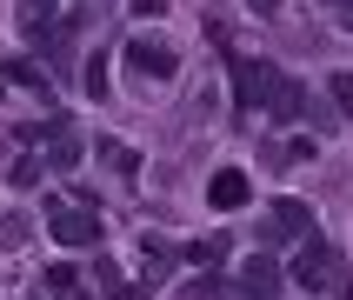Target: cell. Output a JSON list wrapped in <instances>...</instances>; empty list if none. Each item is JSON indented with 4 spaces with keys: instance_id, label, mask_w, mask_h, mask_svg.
<instances>
[{
    "instance_id": "obj_1",
    "label": "cell",
    "mask_w": 353,
    "mask_h": 300,
    "mask_svg": "<svg viewBox=\"0 0 353 300\" xmlns=\"http://www.w3.org/2000/svg\"><path fill=\"white\" fill-rule=\"evenodd\" d=\"M334 274H340V254H334V240L307 234V240H300V260H294V280L307 287V294H320V287H327Z\"/></svg>"
},
{
    "instance_id": "obj_2",
    "label": "cell",
    "mask_w": 353,
    "mask_h": 300,
    "mask_svg": "<svg viewBox=\"0 0 353 300\" xmlns=\"http://www.w3.org/2000/svg\"><path fill=\"white\" fill-rule=\"evenodd\" d=\"M127 67H134L140 80H174L180 74V54L167 47V40H147V34H140V40H127Z\"/></svg>"
},
{
    "instance_id": "obj_3",
    "label": "cell",
    "mask_w": 353,
    "mask_h": 300,
    "mask_svg": "<svg viewBox=\"0 0 353 300\" xmlns=\"http://www.w3.org/2000/svg\"><path fill=\"white\" fill-rule=\"evenodd\" d=\"M260 107H267L274 120H300V114H307V87H300V80H287V74L274 67V80H267V100H260Z\"/></svg>"
},
{
    "instance_id": "obj_4",
    "label": "cell",
    "mask_w": 353,
    "mask_h": 300,
    "mask_svg": "<svg viewBox=\"0 0 353 300\" xmlns=\"http://www.w3.org/2000/svg\"><path fill=\"white\" fill-rule=\"evenodd\" d=\"M54 240H67V247H94V240H100V220L80 214V207H54Z\"/></svg>"
},
{
    "instance_id": "obj_5",
    "label": "cell",
    "mask_w": 353,
    "mask_h": 300,
    "mask_svg": "<svg viewBox=\"0 0 353 300\" xmlns=\"http://www.w3.org/2000/svg\"><path fill=\"white\" fill-rule=\"evenodd\" d=\"M267 80H274L267 60H234V94H240V107H260V100H267Z\"/></svg>"
},
{
    "instance_id": "obj_6",
    "label": "cell",
    "mask_w": 353,
    "mask_h": 300,
    "mask_svg": "<svg viewBox=\"0 0 353 300\" xmlns=\"http://www.w3.org/2000/svg\"><path fill=\"white\" fill-rule=\"evenodd\" d=\"M207 200H214L220 214H234V207H247V200H254V187H247V174H240V167H220L214 187H207Z\"/></svg>"
},
{
    "instance_id": "obj_7",
    "label": "cell",
    "mask_w": 353,
    "mask_h": 300,
    "mask_svg": "<svg viewBox=\"0 0 353 300\" xmlns=\"http://www.w3.org/2000/svg\"><path fill=\"white\" fill-rule=\"evenodd\" d=\"M267 234H274V240H307V234H314V214H307L300 200H280L274 214H267Z\"/></svg>"
},
{
    "instance_id": "obj_8",
    "label": "cell",
    "mask_w": 353,
    "mask_h": 300,
    "mask_svg": "<svg viewBox=\"0 0 353 300\" xmlns=\"http://www.w3.org/2000/svg\"><path fill=\"white\" fill-rule=\"evenodd\" d=\"M274 287H280V267H274V260H267V254H260V260H247V267H240V294L267 300V294H274Z\"/></svg>"
},
{
    "instance_id": "obj_9",
    "label": "cell",
    "mask_w": 353,
    "mask_h": 300,
    "mask_svg": "<svg viewBox=\"0 0 353 300\" xmlns=\"http://www.w3.org/2000/svg\"><path fill=\"white\" fill-rule=\"evenodd\" d=\"M47 20H54V7H47V0H20V27H27V34H47Z\"/></svg>"
},
{
    "instance_id": "obj_10",
    "label": "cell",
    "mask_w": 353,
    "mask_h": 300,
    "mask_svg": "<svg viewBox=\"0 0 353 300\" xmlns=\"http://www.w3.org/2000/svg\"><path fill=\"white\" fill-rule=\"evenodd\" d=\"M220 254H227V234H207V240L187 247V260H220Z\"/></svg>"
},
{
    "instance_id": "obj_11",
    "label": "cell",
    "mask_w": 353,
    "mask_h": 300,
    "mask_svg": "<svg viewBox=\"0 0 353 300\" xmlns=\"http://www.w3.org/2000/svg\"><path fill=\"white\" fill-rule=\"evenodd\" d=\"M7 74H14L20 87H34V94H47V80H40V67H27V60H14V67H7Z\"/></svg>"
},
{
    "instance_id": "obj_12",
    "label": "cell",
    "mask_w": 353,
    "mask_h": 300,
    "mask_svg": "<svg viewBox=\"0 0 353 300\" xmlns=\"http://www.w3.org/2000/svg\"><path fill=\"white\" fill-rule=\"evenodd\" d=\"M334 100H340V107L353 114V74H334Z\"/></svg>"
},
{
    "instance_id": "obj_13",
    "label": "cell",
    "mask_w": 353,
    "mask_h": 300,
    "mask_svg": "<svg viewBox=\"0 0 353 300\" xmlns=\"http://www.w3.org/2000/svg\"><path fill=\"white\" fill-rule=\"evenodd\" d=\"M167 14V0H134V20H160Z\"/></svg>"
},
{
    "instance_id": "obj_14",
    "label": "cell",
    "mask_w": 353,
    "mask_h": 300,
    "mask_svg": "<svg viewBox=\"0 0 353 300\" xmlns=\"http://www.w3.org/2000/svg\"><path fill=\"white\" fill-rule=\"evenodd\" d=\"M340 27H347V34H353V0H340Z\"/></svg>"
},
{
    "instance_id": "obj_15",
    "label": "cell",
    "mask_w": 353,
    "mask_h": 300,
    "mask_svg": "<svg viewBox=\"0 0 353 300\" xmlns=\"http://www.w3.org/2000/svg\"><path fill=\"white\" fill-rule=\"evenodd\" d=\"M254 7H260V14H280V0H254Z\"/></svg>"
}]
</instances>
